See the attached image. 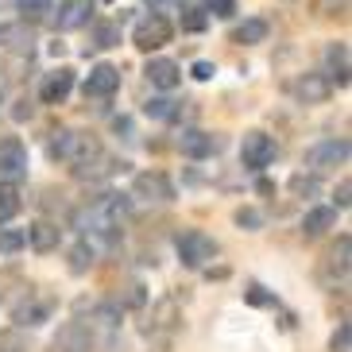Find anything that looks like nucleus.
I'll list each match as a JSON object with an SVG mask.
<instances>
[{
  "label": "nucleus",
  "instance_id": "412c9836",
  "mask_svg": "<svg viewBox=\"0 0 352 352\" xmlns=\"http://www.w3.org/2000/svg\"><path fill=\"white\" fill-rule=\"evenodd\" d=\"M263 39H267V23L263 20H244L232 32V43H240V47H252V43H263Z\"/></svg>",
  "mask_w": 352,
  "mask_h": 352
},
{
  "label": "nucleus",
  "instance_id": "6e6552de",
  "mask_svg": "<svg viewBox=\"0 0 352 352\" xmlns=\"http://www.w3.org/2000/svg\"><path fill=\"white\" fill-rule=\"evenodd\" d=\"M132 43L140 51H159L163 43H170V23L163 16H144V20L132 28Z\"/></svg>",
  "mask_w": 352,
  "mask_h": 352
},
{
  "label": "nucleus",
  "instance_id": "9b49d317",
  "mask_svg": "<svg viewBox=\"0 0 352 352\" xmlns=\"http://www.w3.org/2000/svg\"><path fill=\"white\" fill-rule=\"evenodd\" d=\"M217 147H221V140L213 132H201V128H186V132L178 135V151L186 159H209Z\"/></svg>",
  "mask_w": 352,
  "mask_h": 352
},
{
  "label": "nucleus",
  "instance_id": "1a4fd4ad",
  "mask_svg": "<svg viewBox=\"0 0 352 352\" xmlns=\"http://www.w3.org/2000/svg\"><path fill=\"white\" fill-rule=\"evenodd\" d=\"M94 349V333L85 321H66L63 329L54 333V344L51 352H89Z\"/></svg>",
  "mask_w": 352,
  "mask_h": 352
},
{
  "label": "nucleus",
  "instance_id": "393cba45",
  "mask_svg": "<svg viewBox=\"0 0 352 352\" xmlns=\"http://www.w3.org/2000/svg\"><path fill=\"white\" fill-rule=\"evenodd\" d=\"M94 267V248H89V244H74V252H70V271L74 275H82V271H89Z\"/></svg>",
  "mask_w": 352,
  "mask_h": 352
},
{
  "label": "nucleus",
  "instance_id": "4be33fe9",
  "mask_svg": "<svg viewBox=\"0 0 352 352\" xmlns=\"http://www.w3.org/2000/svg\"><path fill=\"white\" fill-rule=\"evenodd\" d=\"M16 8H20L23 23H39L51 16V0H16Z\"/></svg>",
  "mask_w": 352,
  "mask_h": 352
},
{
  "label": "nucleus",
  "instance_id": "5701e85b",
  "mask_svg": "<svg viewBox=\"0 0 352 352\" xmlns=\"http://www.w3.org/2000/svg\"><path fill=\"white\" fill-rule=\"evenodd\" d=\"M116 43H120V28H116V23H97L94 28V43H89V47L109 51V47H116Z\"/></svg>",
  "mask_w": 352,
  "mask_h": 352
},
{
  "label": "nucleus",
  "instance_id": "72a5a7b5",
  "mask_svg": "<svg viewBox=\"0 0 352 352\" xmlns=\"http://www.w3.org/2000/svg\"><path fill=\"white\" fill-rule=\"evenodd\" d=\"M349 321H341V329H337V333H333V341H329V349L333 352H349Z\"/></svg>",
  "mask_w": 352,
  "mask_h": 352
},
{
  "label": "nucleus",
  "instance_id": "f3484780",
  "mask_svg": "<svg viewBox=\"0 0 352 352\" xmlns=\"http://www.w3.org/2000/svg\"><path fill=\"white\" fill-rule=\"evenodd\" d=\"M333 225H337V209H333V206L310 209V213L302 217V236H306V240H318V236H325Z\"/></svg>",
  "mask_w": 352,
  "mask_h": 352
},
{
  "label": "nucleus",
  "instance_id": "c9c22d12",
  "mask_svg": "<svg viewBox=\"0 0 352 352\" xmlns=\"http://www.w3.org/2000/svg\"><path fill=\"white\" fill-rule=\"evenodd\" d=\"M190 74H194L197 82H209L217 70H213V63H194V70H190Z\"/></svg>",
  "mask_w": 352,
  "mask_h": 352
},
{
  "label": "nucleus",
  "instance_id": "a878e982",
  "mask_svg": "<svg viewBox=\"0 0 352 352\" xmlns=\"http://www.w3.org/2000/svg\"><path fill=\"white\" fill-rule=\"evenodd\" d=\"M16 213H20V197H16V190L0 186V225H8Z\"/></svg>",
  "mask_w": 352,
  "mask_h": 352
},
{
  "label": "nucleus",
  "instance_id": "4468645a",
  "mask_svg": "<svg viewBox=\"0 0 352 352\" xmlns=\"http://www.w3.org/2000/svg\"><path fill=\"white\" fill-rule=\"evenodd\" d=\"M23 240H28V244H32L39 256H47V252L58 248V240H63V228L51 225V221H35V225L23 232Z\"/></svg>",
  "mask_w": 352,
  "mask_h": 352
},
{
  "label": "nucleus",
  "instance_id": "20e7f679",
  "mask_svg": "<svg viewBox=\"0 0 352 352\" xmlns=\"http://www.w3.org/2000/svg\"><path fill=\"white\" fill-rule=\"evenodd\" d=\"M275 135L267 132H248L244 135V144H240V163L248 166V170H263V166L275 163Z\"/></svg>",
  "mask_w": 352,
  "mask_h": 352
},
{
  "label": "nucleus",
  "instance_id": "aec40b11",
  "mask_svg": "<svg viewBox=\"0 0 352 352\" xmlns=\"http://www.w3.org/2000/svg\"><path fill=\"white\" fill-rule=\"evenodd\" d=\"M325 58H329V78L337 85H349V51H344V43H333L329 47V54H325Z\"/></svg>",
  "mask_w": 352,
  "mask_h": 352
},
{
  "label": "nucleus",
  "instance_id": "dca6fc26",
  "mask_svg": "<svg viewBox=\"0 0 352 352\" xmlns=\"http://www.w3.org/2000/svg\"><path fill=\"white\" fill-rule=\"evenodd\" d=\"M329 94H333V85H329V78H325V74H306L302 82H294V97H298V101H306V104H321Z\"/></svg>",
  "mask_w": 352,
  "mask_h": 352
},
{
  "label": "nucleus",
  "instance_id": "ddd939ff",
  "mask_svg": "<svg viewBox=\"0 0 352 352\" xmlns=\"http://www.w3.org/2000/svg\"><path fill=\"white\" fill-rule=\"evenodd\" d=\"M89 12H94V0H63L58 12H54V28L58 32H74V28L89 23Z\"/></svg>",
  "mask_w": 352,
  "mask_h": 352
},
{
  "label": "nucleus",
  "instance_id": "0eeeda50",
  "mask_svg": "<svg viewBox=\"0 0 352 352\" xmlns=\"http://www.w3.org/2000/svg\"><path fill=\"white\" fill-rule=\"evenodd\" d=\"M23 175H28V147H23V140H16V135H4V140H0V178L20 182Z\"/></svg>",
  "mask_w": 352,
  "mask_h": 352
},
{
  "label": "nucleus",
  "instance_id": "2eb2a0df",
  "mask_svg": "<svg viewBox=\"0 0 352 352\" xmlns=\"http://www.w3.org/2000/svg\"><path fill=\"white\" fill-rule=\"evenodd\" d=\"M144 74H147V82L155 85V89H163V94L182 82V70H178V63H170V58H151Z\"/></svg>",
  "mask_w": 352,
  "mask_h": 352
},
{
  "label": "nucleus",
  "instance_id": "cd10ccee",
  "mask_svg": "<svg viewBox=\"0 0 352 352\" xmlns=\"http://www.w3.org/2000/svg\"><path fill=\"white\" fill-rule=\"evenodd\" d=\"M23 244H28V240H23V232H20V228H4V232H0V252H4V256H12V252H20Z\"/></svg>",
  "mask_w": 352,
  "mask_h": 352
},
{
  "label": "nucleus",
  "instance_id": "f257e3e1",
  "mask_svg": "<svg viewBox=\"0 0 352 352\" xmlns=\"http://www.w3.org/2000/svg\"><path fill=\"white\" fill-rule=\"evenodd\" d=\"M124 221H128V197L104 194V197H97L94 206H85V213L78 217V225H82L89 236L116 240V236H120V225H124Z\"/></svg>",
  "mask_w": 352,
  "mask_h": 352
},
{
  "label": "nucleus",
  "instance_id": "f704fd0d",
  "mask_svg": "<svg viewBox=\"0 0 352 352\" xmlns=\"http://www.w3.org/2000/svg\"><path fill=\"white\" fill-rule=\"evenodd\" d=\"M209 12H213V16H221V20H228V16L236 12V0H209Z\"/></svg>",
  "mask_w": 352,
  "mask_h": 352
},
{
  "label": "nucleus",
  "instance_id": "4c0bfd02",
  "mask_svg": "<svg viewBox=\"0 0 352 352\" xmlns=\"http://www.w3.org/2000/svg\"><path fill=\"white\" fill-rule=\"evenodd\" d=\"M248 302H256V306H263V302H267V294H263V287H259V283H252V287H248Z\"/></svg>",
  "mask_w": 352,
  "mask_h": 352
},
{
  "label": "nucleus",
  "instance_id": "c756f323",
  "mask_svg": "<svg viewBox=\"0 0 352 352\" xmlns=\"http://www.w3.org/2000/svg\"><path fill=\"white\" fill-rule=\"evenodd\" d=\"M0 352H28V341L16 329H8V333H0Z\"/></svg>",
  "mask_w": 352,
  "mask_h": 352
},
{
  "label": "nucleus",
  "instance_id": "b1692460",
  "mask_svg": "<svg viewBox=\"0 0 352 352\" xmlns=\"http://www.w3.org/2000/svg\"><path fill=\"white\" fill-rule=\"evenodd\" d=\"M175 104H178V101H170V97H151V101L144 104V113L155 116V120H175V116H178Z\"/></svg>",
  "mask_w": 352,
  "mask_h": 352
},
{
  "label": "nucleus",
  "instance_id": "39448f33",
  "mask_svg": "<svg viewBox=\"0 0 352 352\" xmlns=\"http://www.w3.org/2000/svg\"><path fill=\"white\" fill-rule=\"evenodd\" d=\"M344 163H349V140H325V144L306 151V170H314V175H325V170Z\"/></svg>",
  "mask_w": 352,
  "mask_h": 352
},
{
  "label": "nucleus",
  "instance_id": "2f4dec72",
  "mask_svg": "<svg viewBox=\"0 0 352 352\" xmlns=\"http://www.w3.org/2000/svg\"><path fill=\"white\" fill-rule=\"evenodd\" d=\"M290 190H294V194H318V178L314 175H294L290 178Z\"/></svg>",
  "mask_w": 352,
  "mask_h": 352
},
{
  "label": "nucleus",
  "instance_id": "f03ea898",
  "mask_svg": "<svg viewBox=\"0 0 352 352\" xmlns=\"http://www.w3.org/2000/svg\"><path fill=\"white\" fill-rule=\"evenodd\" d=\"M51 155L63 159V163H70L74 175H78V170H85L89 163L101 159V144H97L89 132H58L51 140Z\"/></svg>",
  "mask_w": 352,
  "mask_h": 352
},
{
  "label": "nucleus",
  "instance_id": "a211bd4d",
  "mask_svg": "<svg viewBox=\"0 0 352 352\" xmlns=\"http://www.w3.org/2000/svg\"><path fill=\"white\" fill-rule=\"evenodd\" d=\"M51 314H54V302H51V298H39V302H35L32 290H28V302H23V306H16V321H20V325H43Z\"/></svg>",
  "mask_w": 352,
  "mask_h": 352
},
{
  "label": "nucleus",
  "instance_id": "e433bc0d",
  "mask_svg": "<svg viewBox=\"0 0 352 352\" xmlns=\"http://www.w3.org/2000/svg\"><path fill=\"white\" fill-rule=\"evenodd\" d=\"M349 194H352V186H349V182H341L337 194H333V197H337V209H349Z\"/></svg>",
  "mask_w": 352,
  "mask_h": 352
},
{
  "label": "nucleus",
  "instance_id": "423d86ee",
  "mask_svg": "<svg viewBox=\"0 0 352 352\" xmlns=\"http://www.w3.org/2000/svg\"><path fill=\"white\" fill-rule=\"evenodd\" d=\"M132 197L166 206V201H175V186H170V178L159 175V170H144V175H135V182H132Z\"/></svg>",
  "mask_w": 352,
  "mask_h": 352
},
{
  "label": "nucleus",
  "instance_id": "9d476101",
  "mask_svg": "<svg viewBox=\"0 0 352 352\" xmlns=\"http://www.w3.org/2000/svg\"><path fill=\"white\" fill-rule=\"evenodd\" d=\"M70 89H74V70L70 66H58V70H51L47 78H43L39 101L43 104H63L66 97H70Z\"/></svg>",
  "mask_w": 352,
  "mask_h": 352
},
{
  "label": "nucleus",
  "instance_id": "bb28decb",
  "mask_svg": "<svg viewBox=\"0 0 352 352\" xmlns=\"http://www.w3.org/2000/svg\"><path fill=\"white\" fill-rule=\"evenodd\" d=\"M349 252H352V240L341 236V244L329 252V271H337V275H344L349 271Z\"/></svg>",
  "mask_w": 352,
  "mask_h": 352
},
{
  "label": "nucleus",
  "instance_id": "473e14b6",
  "mask_svg": "<svg viewBox=\"0 0 352 352\" xmlns=\"http://www.w3.org/2000/svg\"><path fill=\"white\" fill-rule=\"evenodd\" d=\"M314 8H318V16H341L349 0H314Z\"/></svg>",
  "mask_w": 352,
  "mask_h": 352
},
{
  "label": "nucleus",
  "instance_id": "6ab92c4d",
  "mask_svg": "<svg viewBox=\"0 0 352 352\" xmlns=\"http://www.w3.org/2000/svg\"><path fill=\"white\" fill-rule=\"evenodd\" d=\"M0 47L4 51H32V32L23 23H0Z\"/></svg>",
  "mask_w": 352,
  "mask_h": 352
},
{
  "label": "nucleus",
  "instance_id": "c85d7f7f",
  "mask_svg": "<svg viewBox=\"0 0 352 352\" xmlns=\"http://www.w3.org/2000/svg\"><path fill=\"white\" fill-rule=\"evenodd\" d=\"M182 28H186V32H201V28H206V12L186 4V8H182Z\"/></svg>",
  "mask_w": 352,
  "mask_h": 352
},
{
  "label": "nucleus",
  "instance_id": "7ed1b4c3",
  "mask_svg": "<svg viewBox=\"0 0 352 352\" xmlns=\"http://www.w3.org/2000/svg\"><path fill=\"white\" fill-rule=\"evenodd\" d=\"M175 248L186 267H206L209 259L217 256V240L209 236V232H201V228H190V232H182L175 240Z\"/></svg>",
  "mask_w": 352,
  "mask_h": 352
},
{
  "label": "nucleus",
  "instance_id": "7c9ffc66",
  "mask_svg": "<svg viewBox=\"0 0 352 352\" xmlns=\"http://www.w3.org/2000/svg\"><path fill=\"white\" fill-rule=\"evenodd\" d=\"M236 225L248 228V232H256V228L263 225V213H256V209H236Z\"/></svg>",
  "mask_w": 352,
  "mask_h": 352
},
{
  "label": "nucleus",
  "instance_id": "f8f14e48",
  "mask_svg": "<svg viewBox=\"0 0 352 352\" xmlns=\"http://www.w3.org/2000/svg\"><path fill=\"white\" fill-rule=\"evenodd\" d=\"M116 89H120V70L109 63L94 66L89 78H85V97H113Z\"/></svg>",
  "mask_w": 352,
  "mask_h": 352
}]
</instances>
